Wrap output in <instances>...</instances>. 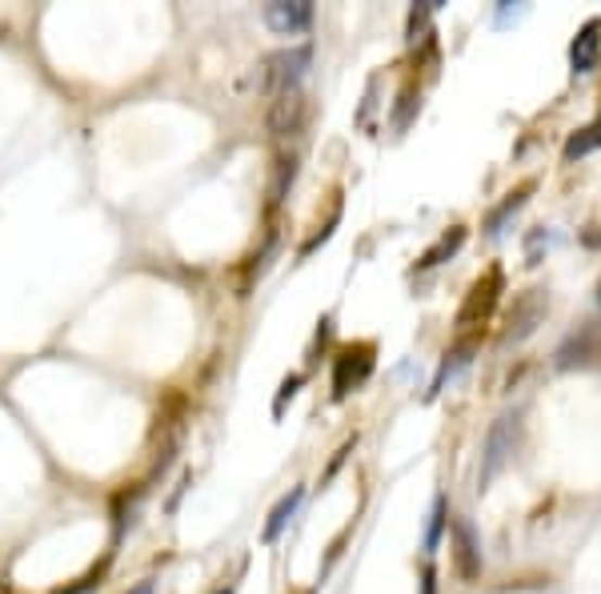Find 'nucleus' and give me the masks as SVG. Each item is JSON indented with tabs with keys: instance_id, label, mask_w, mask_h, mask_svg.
Wrapping results in <instances>:
<instances>
[{
	"instance_id": "22",
	"label": "nucleus",
	"mask_w": 601,
	"mask_h": 594,
	"mask_svg": "<svg viewBox=\"0 0 601 594\" xmlns=\"http://www.w3.org/2000/svg\"><path fill=\"white\" fill-rule=\"evenodd\" d=\"M213 594H236V586H217Z\"/></svg>"
},
{
	"instance_id": "15",
	"label": "nucleus",
	"mask_w": 601,
	"mask_h": 594,
	"mask_svg": "<svg viewBox=\"0 0 601 594\" xmlns=\"http://www.w3.org/2000/svg\"><path fill=\"white\" fill-rule=\"evenodd\" d=\"M593 149H601V113L589 121L586 129H577L570 141H565V161H577V157H589Z\"/></svg>"
},
{
	"instance_id": "7",
	"label": "nucleus",
	"mask_w": 601,
	"mask_h": 594,
	"mask_svg": "<svg viewBox=\"0 0 601 594\" xmlns=\"http://www.w3.org/2000/svg\"><path fill=\"white\" fill-rule=\"evenodd\" d=\"M601 357V333L593 326H581L577 333H570L558 350V370H574V366H593Z\"/></svg>"
},
{
	"instance_id": "3",
	"label": "nucleus",
	"mask_w": 601,
	"mask_h": 594,
	"mask_svg": "<svg viewBox=\"0 0 601 594\" xmlns=\"http://www.w3.org/2000/svg\"><path fill=\"white\" fill-rule=\"evenodd\" d=\"M373 342H354L341 345L337 357H333V402L349 397V390L366 386V378L373 374Z\"/></svg>"
},
{
	"instance_id": "11",
	"label": "nucleus",
	"mask_w": 601,
	"mask_h": 594,
	"mask_svg": "<svg viewBox=\"0 0 601 594\" xmlns=\"http://www.w3.org/2000/svg\"><path fill=\"white\" fill-rule=\"evenodd\" d=\"M473 354H477V342L473 338H465L461 345H453L449 354H445V362H442V370H437V378H433V390H430V397H437L445 390V382H453L465 366L473 362Z\"/></svg>"
},
{
	"instance_id": "1",
	"label": "nucleus",
	"mask_w": 601,
	"mask_h": 594,
	"mask_svg": "<svg viewBox=\"0 0 601 594\" xmlns=\"http://www.w3.org/2000/svg\"><path fill=\"white\" fill-rule=\"evenodd\" d=\"M517 434H522V422L517 414H501L489 434H485V446H482V470H477V486H489L506 466H510L513 450H517Z\"/></svg>"
},
{
	"instance_id": "5",
	"label": "nucleus",
	"mask_w": 601,
	"mask_h": 594,
	"mask_svg": "<svg viewBox=\"0 0 601 594\" xmlns=\"http://www.w3.org/2000/svg\"><path fill=\"white\" fill-rule=\"evenodd\" d=\"M265 25L273 28L277 37H297L314 25V4L309 0H273V4H265Z\"/></svg>"
},
{
	"instance_id": "8",
	"label": "nucleus",
	"mask_w": 601,
	"mask_h": 594,
	"mask_svg": "<svg viewBox=\"0 0 601 594\" xmlns=\"http://www.w3.org/2000/svg\"><path fill=\"white\" fill-rule=\"evenodd\" d=\"M598 56H601V21L593 16V21L581 25V33L570 45V68H574L577 77H586V73L598 68Z\"/></svg>"
},
{
	"instance_id": "6",
	"label": "nucleus",
	"mask_w": 601,
	"mask_h": 594,
	"mask_svg": "<svg viewBox=\"0 0 601 594\" xmlns=\"http://www.w3.org/2000/svg\"><path fill=\"white\" fill-rule=\"evenodd\" d=\"M305 117H309V101L305 93H281L269 109V132L273 137H297L305 129Z\"/></svg>"
},
{
	"instance_id": "13",
	"label": "nucleus",
	"mask_w": 601,
	"mask_h": 594,
	"mask_svg": "<svg viewBox=\"0 0 601 594\" xmlns=\"http://www.w3.org/2000/svg\"><path fill=\"white\" fill-rule=\"evenodd\" d=\"M461 245H465V229H461V225H453V229H449V233H442V238L433 241L430 250L421 253L418 269H433V265L449 262V257H453V253H458Z\"/></svg>"
},
{
	"instance_id": "14",
	"label": "nucleus",
	"mask_w": 601,
	"mask_h": 594,
	"mask_svg": "<svg viewBox=\"0 0 601 594\" xmlns=\"http://www.w3.org/2000/svg\"><path fill=\"white\" fill-rule=\"evenodd\" d=\"M529 193H534V181H525L522 189H513L510 198L501 201V205H497V210L489 213V217H485V233H489V238H497V233L506 229V222H510L513 213H517V210L525 205V198H529Z\"/></svg>"
},
{
	"instance_id": "20",
	"label": "nucleus",
	"mask_w": 601,
	"mask_h": 594,
	"mask_svg": "<svg viewBox=\"0 0 601 594\" xmlns=\"http://www.w3.org/2000/svg\"><path fill=\"white\" fill-rule=\"evenodd\" d=\"M92 586V579H85V582H77V586H68V591H53V594H85Z\"/></svg>"
},
{
	"instance_id": "19",
	"label": "nucleus",
	"mask_w": 601,
	"mask_h": 594,
	"mask_svg": "<svg viewBox=\"0 0 601 594\" xmlns=\"http://www.w3.org/2000/svg\"><path fill=\"white\" fill-rule=\"evenodd\" d=\"M421 594H437V570L425 567V574H421Z\"/></svg>"
},
{
	"instance_id": "17",
	"label": "nucleus",
	"mask_w": 601,
	"mask_h": 594,
	"mask_svg": "<svg viewBox=\"0 0 601 594\" xmlns=\"http://www.w3.org/2000/svg\"><path fill=\"white\" fill-rule=\"evenodd\" d=\"M418 109H421V97L413 93V89H406V93H401V105H397V113H393V125H397V129H406L409 117H413Z\"/></svg>"
},
{
	"instance_id": "23",
	"label": "nucleus",
	"mask_w": 601,
	"mask_h": 594,
	"mask_svg": "<svg viewBox=\"0 0 601 594\" xmlns=\"http://www.w3.org/2000/svg\"><path fill=\"white\" fill-rule=\"evenodd\" d=\"M598 302H601V281H598Z\"/></svg>"
},
{
	"instance_id": "9",
	"label": "nucleus",
	"mask_w": 601,
	"mask_h": 594,
	"mask_svg": "<svg viewBox=\"0 0 601 594\" xmlns=\"http://www.w3.org/2000/svg\"><path fill=\"white\" fill-rule=\"evenodd\" d=\"M546 305L549 302H546V293L541 290H529L525 298H517V305H513L510 333H506V338H510V342H525V338L537 330V321L546 317Z\"/></svg>"
},
{
	"instance_id": "4",
	"label": "nucleus",
	"mask_w": 601,
	"mask_h": 594,
	"mask_svg": "<svg viewBox=\"0 0 601 594\" xmlns=\"http://www.w3.org/2000/svg\"><path fill=\"white\" fill-rule=\"evenodd\" d=\"M501 290H506L501 269H489V274H482V278L473 281L470 293H465V305L458 309V326H461V330H465V326H485V321H489V314H494L497 298H501Z\"/></svg>"
},
{
	"instance_id": "2",
	"label": "nucleus",
	"mask_w": 601,
	"mask_h": 594,
	"mask_svg": "<svg viewBox=\"0 0 601 594\" xmlns=\"http://www.w3.org/2000/svg\"><path fill=\"white\" fill-rule=\"evenodd\" d=\"M314 65V49L309 45H293V49H281V53L265 56L261 80H265V93H297L305 73Z\"/></svg>"
},
{
	"instance_id": "16",
	"label": "nucleus",
	"mask_w": 601,
	"mask_h": 594,
	"mask_svg": "<svg viewBox=\"0 0 601 594\" xmlns=\"http://www.w3.org/2000/svg\"><path fill=\"white\" fill-rule=\"evenodd\" d=\"M442 530H445V498L437 494V502H433V515H430V530H425V555H433V551H437Z\"/></svg>"
},
{
	"instance_id": "10",
	"label": "nucleus",
	"mask_w": 601,
	"mask_h": 594,
	"mask_svg": "<svg viewBox=\"0 0 601 594\" xmlns=\"http://www.w3.org/2000/svg\"><path fill=\"white\" fill-rule=\"evenodd\" d=\"M453 551H458L461 579L473 582L477 574H482V546H477V534H473V527L465 522V518L453 522Z\"/></svg>"
},
{
	"instance_id": "21",
	"label": "nucleus",
	"mask_w": 601,
	"mask_h": 594,
	"mask_svg": "<svg viewBox=\"0 0 601 594\" xmlns=\"http://www.w3.org/2000/svg\"><path fill=\"white\" fill-rule=\"evenodd\" d=\"M129 594H153V582H137Z\"/></svg>"
},
{
	"instance_id": "18",
	"label": "nucleus",
	"mask_w": 601,
	"mask_h": 594,
	"mask_svg": "<svg viewBox=\"0 0 601 594\" xmlns=\"http://www.w3.org/2000/svg\"><path fill=\"white\" fill-rule=\"evenodd\" d=\"M300 386H305V378H300V374H289L285 382H281V394H277V402H273V414H277V418H281V409H285V402H293V397H297Z\"/></svg>"
},
{
	"instance_id": "12",
	"label": "nucleus",
	"mask_w": 601,
	"mask_h": 594,
	"mask_svg": "<svg viewBox=\"0 0 601 594\" xmlns=\"http://www.w3.org/2000/svg\"><path fill=\"white\" fill-rule=\"evenodd\" d=\"M300 498H305V486H293V490L285 494V498L277 502L273 515H269V522H265V542H277V539H281V530H285L289 522H293V515H297Z\"/></svg>"
}]
</instances>
